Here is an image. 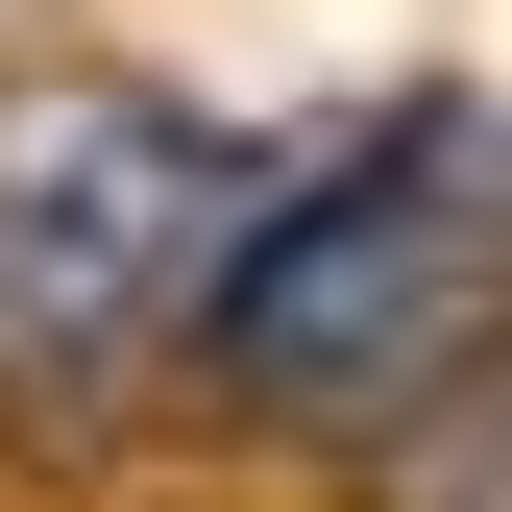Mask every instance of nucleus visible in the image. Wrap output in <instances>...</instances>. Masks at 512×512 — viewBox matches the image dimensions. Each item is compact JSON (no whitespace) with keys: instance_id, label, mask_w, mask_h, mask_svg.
Segmentation results:
<instances>
[{"instance_id":"f257e3e1","label":"nucleus","mask_w":512,"mask_h":512,"mask_svg":"<svg viewBox=\"0 0 512 512\" xmlns=\"http://www.w3.org/2000/svg\"><path fill=\"white\" fill-rule=\"evenodd\" d=\"M488 317H512V98H391V122L293 147L269 196L220 220L171 366H196L220 439L366 464L391 415H439L488 366Z\"/></svg>"},{"instance_id":"7ed1b4c3","label":"nucleus","mask_w":512,"mask_h":512,"mask_svg":"<svg viewBox=\"0 0 512 512\" xmlns=\"http://www.w3.org/2000/svg\"><path fill=\"white\" fill-rule=\"evenodd\" d=\"M366 488H391V512H512V317H488V366H464L439 415L366 439Z\"/></svg>"},{"instance_id":"f03ea898","label":"nucleus","mask_w":512,"mask_h":512,"mask_svg":"<svg viewBox=\"0 0 512 512\" xmlns=\"http://www.w3.org/2000/svg\"><path fill=\"white\" fill-rule=\"evenodd\" d=\"M244 196H269V147H220L171 74H0V391L171 366Z\"/></svg>"}]
</instances>
